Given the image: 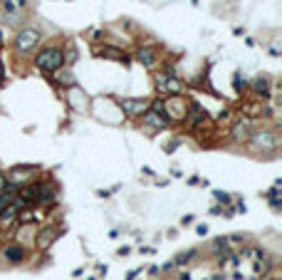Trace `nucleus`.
Instances as JSON below:
<instances>
[{
  "label": "nucleus",
  "instance_id": "1",
  "mask_svg": "<svg viewBox=\"0 0 282 280\" xmlns=\"http://www.w3.org/2000/svg\"><path fill=\"white\" fill-rule=\"evenodd\" d=\"M37 67L42 72H57L62 65H65V52L60 47H45L40 55H37Z\"/></svg>",
  "mask_w": 282,
  "mask_h": 280
},
{
  "label": "nucleus",
  "instance_id": "2",
  "mask_svg": "<svg viewBox=\"0 0 282 280\" xmlns=\"http://www.w3.org/2000/svg\"><path fill=\"white\" fill-rule=\"evenodd\" d=\"M37 43H40V30H35V28H25V30H20L18 38H15V45H18V50H23V52H30Z\"/></svg>",
  "mask_w": 282,
  "mask_h": 280
},
{
  "label": "nucleus",
  "instance_id": "3",
  "mask_svg": "<svg viewBox=\"0 0 282 280\" xmlns=\"http://www.w3.org/2000/svg\"><path fill=\"white\" fill-rule=\"evenodd\" d=\"M159 87H161L164 92H171V94L183 92V82L174 75V70H169L166 75H159Z\"/></svg>",
  "mask_w": 282,
  "mask_h": 280
},
{
  "label": "nucleus",
  "instance_id": "4",
  "mask_svg": "<svg viewBox=\"0 0 282 280\" xmlns=\"http://www.w3.org/2000/svg\"><path fill=\"white\" fill-rule=\"evenodd\" d=\"M252 141H255V149H262V151H272V149L280 146V139H277V134H272V132L255 134Z\"/></svg>",
  "mask_w": 282,
  "mask_h": 280
},
{
  "label": "nucleus",
  "instance_id": "5",
  "mask_svg": "<svg viewBox=\"0 0 282 280\" xmlns=\"http://www.w3.org/2000/svg\"><path fill=\"white\" fill-rule=\"evenodd\" d=\"M121 109L126 114H146L149 112V99H124Z\"/></svg>",
  "mask_w": 282,
  "mask_h": 280
},
{
  "label": "nucleus",
  "instance_id": "6",
  "mask_svg": "<svg viewBox=\"0 0 282 280\" xmlns=\"http://www.w3.org/2000/svg\"><path fill=\"white\" fill-rule=\"evenodd\" d=\"M40 186V196H37V201L40 203H55V198H57V188H55V184L52 181H42V184H37Z\"/></svg>",
  "mask_w": 282,
  "mask_h": 280
},
{
  "label": "nucleus",
  "instance_id": "7",
  "mask_svg": "<svg viewBox=\"0 0 282 280\" xmlns=\"http://www.w3.org/2000/svg\"><path fill=\"white\" fill-rule=\"evenodd\" d=\"M3 258L8 263H23L25 260V248H20V245H5L3 248Z\"/></svg>",
  "mask_w": 282,
  "mask_h": 280
},
{
  "label": "nucleus",
  "instance_id": "8",
  "mask_svg": "<svg viewBox=\"0 0 282 280\" xmlns=\"http://www.w3.org/2000/svg\"><path fill=\"white\" fill-rule=\"evenodd\" d=\"M136 60L144 65V67H154L156 65V50L154 47H141L139 55H136Z\"/></svg>",
  "mask_w": 282,
  "mask_h": 280
},
{
  "label": "nucleus",
  "instance_id": "9",
  "mask_svg": "<svg viewBox=\"0 0 282 280\" xmlns=\"http://www.w3.org/2000/svg\"><path fill=\"white\" fill-rule=\"evenodd\" d=\"M203 119H206V112H203L198 104H193L191 112H188V117H186V122H188L191 127H198V124H203Z\"/></svg>",
  "mask_w": 282,
  "mask_h": 280
},
{
  "label": "nucleus",
  "instance_id": "10",
  "mask_svg": "<svg viewBox=\"0 0 282 280\" xmlns=\"http://www.w3.org/2000/svg\"><path fill=\"white\" fill-rule=\"evenodd\" d=\"M233 137H235L238 141H245V139L250 137V122H245V119H243V122H238V124H235V129H233Z\"/></svg>",
  "mask_w": 282,
  "mask_h": 280
},
{
  "label": "nucleus",
  "instance_id": "11",
  "mask_svg": "<svg viewBox=\"0 0 282 280\" xmlns=\"http://www.w3.org/2000/svg\"><path fill=\"white\" fill-rule=\"evenodd\" d=\"M97 55H104V57H114V60H119V62H126V55L116 52L114 47H102V50H97Z\"/></svg>",
  "mask_w": 282,
  "mask_h": 280
},
{
  "label": "nucleus",
  "instance_id": "12",
  "mask_svg": "<svg viewBox=\"0 0 282 280\" xmlns=\"http://www.w3.org/2000/svg\"><path fill=\"white\" fill-rule=\"evenodd\" d=\"M252 87H255L260 94H267V92H270V80H267V77H257V80L252 82Z\"/></svg>",
  "mask_w": 282,
  "mask_h": 280
},
{
  "label": "nucleus",
  "instance_id": "13",
  "mask_svg": "<svg viewBox=\"0 0 282 280\" xmlns=\"http://www.w3.org/2000/svg\"><path fill=\"white\" fill-rule=\"evenodd\" d=\"M55 235H57V233H55V231H52V228H50V231H47V233H45V231H42V233H40V238H37V243H40V245H42V248H45V245H50V243H52V238H55Z\"/></svg>",
  "mask_w": 282,
  "mask_h": 280
},
{
  "label": "nucleus",
  "instance_id": "14",
  "mask_svg": "<svg viewBox=\"0 0 282 280\" xmlns=\"http://www.w3.org/2000/svg\"><path fill=\"white\" fill-rule=\"evenodd\" d=\"M57 82H60V85H74V77H72L70 72H65V75H60Z\"/></svg>",
  "mask_w": 282,
  "mask_h": 280
},
{
  "label": "nucleus",
  "instance_id": "15",
  "mask_svg": "<svg viewBox=\"0 0 282 280\" xmlns=\"http://www.w3.org/2000/svg\"><path fill=\"white\" fill-rule=\"evenodd\" d=\"M215 196H218L223 203H230V196H228V193H223V191H215Z\"/></svg>",
  "mask_w": 282,
  "mask_h": 280
},
{
  "label": "nucleus",
  "instance_id": "16",
  "mask_svg": "<svg viewBox=\"0 0 282 280\" xmlns=\"http://www.w3.org/2000/svg\"><path fill=\"white\" fill-rule=\"evenodd\" d=\"M5 184H8V179H5L3 174H0V193H3V188H5Z\"/></svg>",
  "mask_w": 282,
  "mask_h": 280
},
{
  "label": "nucleus",
  "instance_id": "17",
  "mask_svg": "<svg viewBox=\"0 0 282 280\" xmlns=\"http://www.w3.org/2000/svg\"><path fill=\"white\" fill-rule=\"evenodd\" d=\"M0 82H3V60H0Z\"/></svg>",
  "mask_w": 282,
  "mask_h": 280
}]
</instances>
